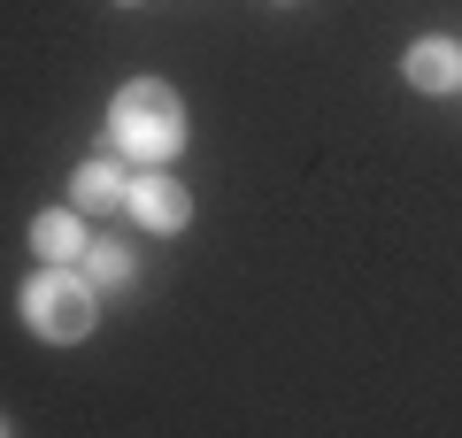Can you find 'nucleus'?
Instances as JSON below:
<instances>
[{
    "instance_id": "5",
    "label": "nucleus",
    "mask_w": 462,
    "mask_h": 438,
    "mask_svg": "<svg viewBox=\"0 0 462 438\" xmlns=\"http://www.w3.org/2000/svg\"><path fill=\"white\" fill-rule=\"evenodd\" d=\"M124 193H132V178L100 154V162H85L78 178H69V200H78V215H100V208H124Z\"/></svg>"
},
{
    "instance_id": "2",
    "label": "nucleus",
    "mask_w": 462,
    "mask_h": 438,
    "mask_svg": "<svg viewBox=\"0 0 462 438\" xmlns=\"http://www.w3.org/2000/svg\"><path fill=\"white\" fill-rule=\"evenodd\" d=\"M23 324H32L47 346H78L85 331H93V285L69 277L62 261H47V269L23 285Z\"/></svg>"
},
{
    "instance_id": "4",
    "label": "nucleus",
    "mask_w": 462,
    "mask_h": 438,
    "mask_svg": "<svg viewBox=\"0 0 462 438\" xmlns=\"http://www.w3.org/2000/svg\"><path fill=\"white\" fill-rule=\"evenodd\" d=\"M401 78H409L416 93H455L462 85V47L455 39H416L409 62H401Z\"/></svg>"
},
{
    "instance_id": "1",
    "label": "nucleus",
    "mask_w": 462,
    "mask_h": 438,
    "mask_svg": "<svg viewBox=\"0 0 462 438\" xmlns=\"http://www.w3.org/2000/svg\"><path fill=\"white\" fill-rule=\"evenodd\" d=\"M108 146L132 154L139 169L170 162V154L185 146V100L170 93L162 78H132L124 93H116V108H108Z\"/></svg>"
},
{
    "instance_id": "7",
    "label": "nucleus",
    "mask_w": 462,
    "mask_h": 438,
    "mask_svg": "<svg viewBox=\"0 0 462 438\" xmlns=\"http://www.w3.org/2000/svg\"><path fill=\"white\" fill-rule=\"evenodd\" d=\"M78 261H85V285H132V254L116 239H85Z\"/></svg>"
},
{
    "instance_id": "3",
    "label": "nucleus",
    "mask_w": 462,
    "mask_h": 438,
    "mask_svg": "<svg viewBox=\"0 0 462 438\" xmlns=\"http://www.w3.org/2000/svg\"><path fill=\"white\" fill-rule=\"evenodd\" d=\"M124 208H132V215H139L147 231H185V215H193V200H185V185L170 178L162 162H147V169L132 178V193H124Z\"/></svg>"
},
{
    "instance_id": "6",
    "label": "nucleus",
    "mask_w": 462,
    "mask_h": 438,
    "mask_svg": "<svg viewBox=\"0 0 462 438\" xmlns=\"http://www.w3.org/2000/svg\"><path fill=\"white\" fill-rule=\"evenodd\" d=\"M32 254L39 261H78L85 254V224H78V208H47L32 224Z\"/></svg>"
}]
</instances>
